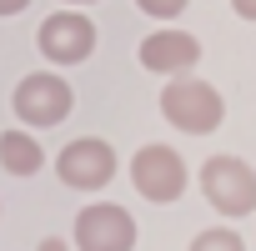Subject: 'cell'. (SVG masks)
<instances>
[{
    "label": "cell",
    "mask_w": 256,
    "mask_h": 251,
    "mask_svg": "<svg viewBox=\"0 0 256 251\" xmlns=\"http://www.w3.org/2000/svg\"><path fill=\"white\" fill-rule=\"evenodd\" d=\"M36 251H70V241H60V236H46Z\"/></svg>",
    "instance_id": "obj_13"
},
{
    "label": "cell",
    "mask_w": 256,
    "mask_h": 251,
    "mask_svg": "<svg viewBox=\"0 0 256 251\" xmlns=\"http://www.w3.org/2000/svg\"><path fill=\"white\" fill-rule=\"evenodd\" d=\"M66 6H96V0H66Z\"/></svg>",
    "instance_id": "obj_15"
},
{
    "label": "cell",
    "mask_w": 256,
    "mask_h": 251,
    "mask_svg": "<svg viewBox=\"0 0 256 251\" xmlns=\"http://www.w3.org/2000/svg\"><path fill=\"white\" fill-rule=\"evenodd\" d=\"M196 181H201V196L211 201L216 216L241 221V216L256 211V171L241 156H206Z\"/></svg>",
    "instance_id": "obj_2"
},
{
    "label": "cell",
    "mask_w": 256,
    "mask_h": 251,
    "mask_svg": "<svg viewBox=\"0 0 256 251\" xmlns=\"http://www.w3.org/2000/svg\"><path fill=\"white\" fill-rule=\"evenodd\" d=\"M231 10H236L241 20H256V0H231Z\"/></svg>",
    "instance_id": "obj_12"
},
{
    "label": "cell",
    "mask_w": 256,
    "mask_h": 251,
    "mask_svg": "<svg viewBox=\"0 0 256 251\" xmlns=\"http://www.w3.org/2000/svg\"><path fill=\"white\" fill-rule=\"evenodd\" d=\"M70 106H76L70 80H66V76H56V70H30V76L16 86V96H10V110L30 126V131L60 126V120L70 116Z\"/></svg>",
    "instance_id": "obj_3"
},
{
    "label": "cell",
    "mask_w": 256,
    "mask_h": 251,
    "mask_svg": "<svg viewBox=\"0 0 256 251\" xmlns=\"http://www.w3.org/2000/svg\"><path fill=\"white\" fill-rule=\"evenodd\" d=\"M26 6H30V0H0V16H20Z\"/></svg>",
    "instance_id": "obj_14"
},
{
    "label": "cell",
    "mask_w": 256,
    "mask_h": 251,
    "mask_svg": "<svg viewBox=\"0 0 256 251\" xmlns=\"http://www.w3.org/2000/svg\"><path fill=\"white\" fill-rule=\"evenodd\" d=\"M191 251H246V241L231 226H206V231L191 236Z\"/></svg>",
    "instance_id": "obj_10"
},
{
    "label": "cell",
    "mask_w": 256,
    "mask_h": 251,
    "mask_svg": "<svg viewBox=\"0 0 256 251\" xmlns=\"http://www.w3.org/2000/svg\"><path fill=\"white\" fill-rule=\"evenodd\" d=\"M186 181H191V171H186L181 151H171V146H161V141H151V146H141V151L131 156V186H136L151 206L181 201Z\"/></svg>",
    "instance_id": "obj_4"
},
{
    "label": "cell",
    "mask_w": 256,
    "mask_h": 251,
    "mask_svg": "<svg viewBox=\"0 0 256 251\" xmlns=\"http://www.w3.org/2000/svg\"><path fill=\"white\" fill-rule=\"evenodd\" d=\"M36 46H40V56L50 66H80V60L96 56V26L80 10H56V16L40 20Z\"/></svg>",
    "instance_id": "obj_6"
},
{
    "label": "cell",
    "mask_w": 256,
    "mask_h": 251,
    "mask_svg": "<svg viewBox=\"0 0 256 251\" xmlns=\"http://www.w3.org/2000/svg\"><path fill=\"white\" fill-rule=\"evenodd\" d=\"M56 176H60L70 191H106V186L116 181V151H110L100 136H80V141L60 146Z\"/></svg>",
    "instance_id": "obj_7"
},
{
    "label": "cell",
    "mask_w": 256,
    "mask_h": 251,
    "mask_svg": "<svg viewBox=\"0 0 256 251\" xmlns=\"http://www.w3.org/2000/svg\"><path fill=\"white\" fill-rule=\"evenodd\" d=\"M0 166L10 176H36L46 166V151L30 131H0Z\"/></svg>",
    "instance_id": "obj_9"
},
{
    "label": "cell",
    "mask_w": 256,
    "mask_h": 251,
    "mask_svg": "<svg viewBox=\"0 0 256 251\" xmlns=\"http://www.w3.org/2000/svg\"><path fill=\"white\" fill-rule=\"evenodd\" d=\"M76 251H136V216L116 201H90L70 231Z\"/></svg>",
    "instance_id": "obj_5"
},
{
    "label": "cell",
    "mask_w": 256,
    "mask_h": 251,
    "mask_svg": "<svg viewBox=\"0 0 256 251\" xmlns=\"http://www.w3.org/2000/svg\"><path fill=\"white\" fill-rule=\"evenodd\" d=\"M136 6H141L151 20H176V16L191 6V0H136Z\"/></svg>",
    "instance_id": "obj_11"
},
{
    "label": "cell",
    "mask_w": 256,
    "mask_h": 251,
    "mask_svg": "<svg viewBox=\"0 0 256 251\" xmlns=\"http://www.w3.org/2000/svg\"><path fill=\"white\" fill-rule=\"evenodd\" d=\"M136 56L151 76H191L201 60V40L191 30H151Z\"/></svg>",
    "instance_id": "obj_8"
},
{
    "label": "cell",
    "mask_w": 256,
    "mask_h": 251,
    "mask_svg": "<svg viewBox=\"0 0 256 251\" xmlns=\"http://www.w3.org/2000/svg\"><path fill=\"white\" fill-rule=\"evenodd\" d=\"M161 116L176 126V131H186V136H211L226 120V100L201 76H171L166 90H161Z\"/></svg>",
    "instance_id": "obj_1"
}]
</instances>
